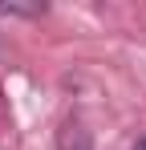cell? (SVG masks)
Listing matches in <instances>:
<instances>
[{"label": "cell", "mask_w": 146, "mask_h": 150, "mask_svg": "<svg viewBox=\"0 0 146 150\" xmlns=\"http://www.w3.org/2000/svg\"><path fill=\"white\" fill-rule=\"evenodd\" d=\"M45 4H0V16H41Z\"/></svg>", "instance_id": "cell-2"}, {"label": "cell", "mask_w": 146, "mask_h": 150, "mask_svg": "<svg viewBox=\"0 0 146 150\" xmlns=\"http://www.w3.org/2000/svg\"><path fill=\"white\" fill-rule=\"evenodd\" d=\"M134 150H146V138H138V142H134Z\"/></svg>", "instance_id": "cell-3"}, {"label": "cell", "mask_w": 146, "mask_h": 150, "mask_svg": "<svg viewBox=\"0 0 146 150\" xmlns=\"http://www.w3.org/2000/svg\"><path fill=\"white\" fill-rule=\"evenodd\" d=\"M61 150H94L89 130L77 126V122H69V126H65V134H61Z\"/></svg>", "instance_id": "cell-1"}]
</instances>
